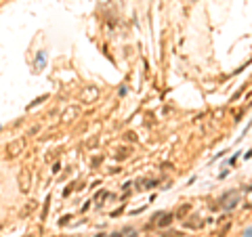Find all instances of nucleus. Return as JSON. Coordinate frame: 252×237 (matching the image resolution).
Returning <instances> with one entry per match:
<instances>
[{
  "mask_svg": "<svg viewBox=\"0 0 252 237\" xmlns=\"http://www.w3.org/2000/svg\"><path fill=\"white\" fill-rule=\"evenodd\" d=\"M21 145H23V141H15V143H11L6 147V153L8 155H17L19 153V149H21Z\"/></svg>",
  "mask_w": 252,
  "mask_h": 237,
  "instance_id": "1",
  "label": "nucleus"
},
{
  "mask_svg": "<svg viewBox=\"0 0 252 237\" xmlns=\"http://www.w3.org/2000/svg\"><path fill=\"white\" fill-rule=\"evenodd\" d=\"M244 237H252V227H250V229H246V231H244Z\"/></svg>",
  "mask_w": 252,
  "mask_h": 237,
  "instance_id": "2",
  "label": "nucleus"
}]
</instances>
